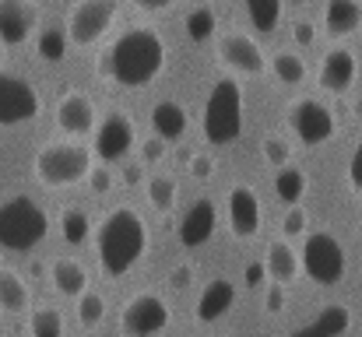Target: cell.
<instances>
[{"label": "cell", "instance_id": "d4e9b609", "mask_svg": "<svg viewBox=\"0 0 362 337\" xmlns=\"http://www.w3.org/2000/svg\"><path fill=\"white\" fill-rule=\"evenodd\" d=\"M267 71L274 74V81L278 85H303L306 81V60L299 57V53H292V49H281V53H274L271 60H267Z\"/></svg>", "mask_w": 362, "mask_h": 337}, {"label": "cell", "instance_id": "9c48e42d", "mask_svg": "<svg viewBox=\"0 0 362 337\" xmlns=\"http://www.w3.org/2000/svg\"><path fill=\"white\" fill-rule=\"evenodd\" d=\"M285 119H288V130H292L303 144H310V148L331 141L334 130H338L334 112L327 110L320 99H296V102H288Z\"/></svg>", "mask_w": 362, "mask_h": 337}, {"label": "cell", "instance_id": "4fadbf2b", "mask_svg": "<svg viewBox=\"0 0 362 337\" xmlns=\"http://www.w3.org/2000/svg\"><path fill=\"white\" fill-rule=\"evenodd\" d=\"M218 60L236 71V74H246V78H257L267 71V57L260 49V42L246 32H229L218 39Z\"/></svg>", "mask_w": 362, "mask_h": 337}, {"label": "cell", "instance_id": "e575fe53", "mask_svg": "<svg viewBox=\"0 0 362 337\" xmlns=\"http://www.w3.org/2000/svg\"><path fill=\"white\" fill-rule=\"evenodd\" d=\"M310 228V211L303 208V204H292L288 211H285V218H281V232L288 235V239H296V235H303Z\"/></svg>", "mask_w": 362, "mask_h": 337}, {"label": "cell", "instance_id": "4dcf8cb0", "mask_svg": "<svg viewBox=\"0 0 362 337\" xmlns=\"http://www.w3.org/2000/svg\"><path fill=\"white\" fill-rule=\"evenodd\" d=\"M67 46H71V39H67L64 28H42L39 39H35V53H39L46 64H60V60L67 57Z\"/></svg>", "mask_w": 362, "mask_h": 337}, {"label": "cell", "instance_id": "1f68e13d", "mask_svg": "<svg viewBox=\"0 0 362 337\" xmlns=\"http://www.w3.org/2000/svg\"><path fill=\"white\" fill-rule=\"evenodd\" d=\"M28 334L32 337H64V317H60V309H53V306L32 309V317H28Z\"/></svg>", "mask_w": 362, "mask_h": 337}, {"label": "cell", "instance_id": "5bb4252c", "mask_svg": "<svg viewBox=\"0 0 362 337\" xmlns=\"http://www.w3.org/2000/svg\"><path fill=\"white\" fill-rule=\"evenodd\" d=\"M356 74H359V60L349 46H334L324 53L320 60V71H317V81L324 92L331 95H345L352 85H356Z\"/></svg>", "mask_w": 362, "mask_h": 337}, {"label": "cell", "instance_id": "7dc6e473", "mask_svg": "<svg viewBox=\"0 0 362 337\" xmlns=\"http://www.w3.org/2000/svg\"><path fill=\"white\" fill-rule=\"evenodd\" d=\"M4 53H7V46H4V42H0V64H4Z\"/></svg>", "mask_w": 362, "mask_h": 337}, {"label": "cell", "instance_id": "603a6c76", "mask_svg": "<svg viewBox=\"0 0 362 337\" xmlns=\"http://www.w3.org/2000/svg\"><path fill=\"white\" fill-rule=\"evenodd\" d=\"M49 278H53V288H57L60 295H67V299H78V295L88 292V271H85V264H78L74 256L53 260Z\"/></svg>", "mask_w": 362, "mask_h": 337}, {"label": "cell", "instance_id": "f1b7e54d", "mask_svg": "<svg viewBox=\"0 0 362 337\" xmlns=\"http://www.w3.org/2000/svg\"><path fill=\"white\" fill-rule=\"evenodd\" d=\"M176 194H180L176 176L158 172V176H151V179H148V201H151V208H155V211L169 215V211H173V204H176Z\"/></svg>", "mask_w": 362, "mask_h": 337}, {"label": "cell", "instance_id": "d590c367", "mask_svg": "<svg viewBox=\"0 0 362 337\" xmlns=\"http://www.w3.org/2000/svg\"><path fill=\"white\" fill-rule=\"evenodd\" d=\"M137 155H141V165H158L165 158V141L151 134V137L137 141Z\"/></svg>", "mask_w": 362, "mask_h": 337}, {"label": "cell", "instance_id": "8d00e7d4", "mask_svg": "<svg viewBox=\"0 0 362 337\" xmlns=\"http://www.w3.org/2000/svg\"><path fill=\"white\" fill-rule=\"evenodd\" d=\"M85 179H88V187H92L95 197H106L113 190V169H106V165H92V172Z\"/></svg>", "mask_w": 362, "mask_h": 337}, {"label": "cell", "instance_id": "e0dca14e", "mask_svg": "<svg viewBox=\"0 0 362 337\" xmlns=\"http://www.w3.org/2000/svg\"><path fill=\"white\" fill-rule=\"evenodd\" d=\"M215 225H218L215 204L211 201H194L187 208V215L180 218V225H176V235H180V242L187 249H197V246H204L215 235Z\"/></svg>", "mask_w": 362, "mask_h": 337}, {"label": "cell", "instance_id": "f35d334b", "mask_svg": "<svg viewBox=\"0 0 362 337\" xmlns=\"http://www.w3.org/2000/svg\"><path fill=\"white\" fill-rule=\"evenodd\" d=\"M292 39H296L303 49L313 46V42H317V25H313V21H296V25H292Z\"/></svg>", "mask_w": 362, "mask_h": 337}, {"label": "cell", "instance_id": "ab89813d", "mask_svg": "<svg viewBox=\"0 0 362 337\" xmlns=\"http://www.w3.org/2000/svg\"><path fill=\"white\" fill-rule=\"evenodd\" d=\"M211 172H215L211 155H190V176L194 179H211Z\"/></svg>", "mask_w": 362, "mask_h": 337}, {"label": "cell", "instance_id": "ba28073f", "mask_svg": "<svg viewBox=\"0 0 362 337\" xmlns=\"http://www.w3.org/2000/svg\"><path fill=\"white\" fill-rule=\"evenodd\" d=\"M169 320H173V309L155 292H141V295L127 299V306L120 309L123 337H155L169 327Z\"/></svg>", "mask_w": 362, "mask_h": 337}, {"label": "cell", "instance_id": "8992f818", "mask_svg": "<svg viewBox=\"0 0 362 337\" xmlns=\"http://www.w3.org/2000/svg\"><path fill=\"white\" fill-rule=\"evenodd\" d=\"M299 264H303V274L313 285H324L327 288V285H338L345 278L349 256H345V246L338 242V235H331V232H310L303 239Z\"/></svg>", "mask_w": 362, "mask_h": 337}, {"label": "cell", "instance_id": "ee69618b", "mask_svg": "<svg viewBox=\"0 0 362 337\" xmlns=\"http://www.w3.org/2000/svg\"><path fill=\"white\" fill-rule=\"evenodd\" d=\"M134 4H137L141 11H151V14H155V11H169L176 0H134Z\"/></svg>", "mask_w": 362, "mask_h": 337}, {"label": "cell", "instance_id": "52a82bcc", "mask_svg": "<svg viewBox=\"0 0 362 337\" xmlns=\"http://www.w3.org/2000/svg\"><path fill=\"white\" fill-rule=\"evenodd\" d=\"M117 0H78L67 14V39L74 46H95L117 21Z\"/></svg>", "mask_w": 362, "mask_h": 337}, {"label": "cell", "instance_id": "2e32d148", "mask_svg": "<svg viewBox=\"0 0 362 337\" xmlns=\"http://www.w3.org/2000/svg\"><path fill=\"white\" fill-rule=\"evenodd\" d=\"M39 11L32 0H0V42L4 46H25L35 32Z\"/></svg>", "mask_w": 362, "mask_h": 337}, {"label": "cell", "instance_id": "30bf717a", "mask_svg": "<svg viewBox=\"0 0 362 337\" xmlns=\"http://www.w3.org/2000/svg\"><path fill=\"white\" fill-rule=\"evenodd\" d=\"M42 110V99L35 92V85H28L18 74L0 71V126H21L32 123Z\"/></svg>", "mask_w": 362, "mask_h": 337}, {"label": "cell", "instance_id": "5b68a950", "mask_svg": "<svg viewBox=\"0 0 362 337\" xmlns=\"http://www.w3.org/2000/svg\"><path fill=\"white\" fill-rule=\"evenodd\" d=\"M49 235V218L32 197H11L0 204V249L28 253Z\"/></svg>", "mask_w": 362, "mask_h": 337}, {"label": "cell", "instance_id": "484cf974", "mask_svg": "<svg viewBox=\"0 0 362 337\" xmlns=\"http://www.w3.org/2000/svg\"><path fill=\"white\" fill-rule=\"evenodd\" d=\"M306 190H310V179H306L303 169H296V165H281V169L274 172V197L285 201L288 208L299 204V201L306 197Z\"/></svg>", "mask_w": 362, "mask_h": 337}, {"label": "cell", "instance_id": "74e56055", "mask_svg": "<svg viewBox=\"0 0 362 337\" xmlns=\"http://www.w3.org/2000/svg\"><path fill=\"white\" fill-rule=\"evenodd\" d=\"M264 309L271 313V317H278L281 309H285V285H267V292H264Z\"/></svg>", "mask_w": 362, "mask_h": 337}, {"label": "cell", "instance_id": "7c38bea8", "mask_svg": "<svg viewBox=\"0 0 362 337\" xmlns=\"http://www.w3.org/2000/svg\"><path fill=\"white\" fill-rule=\"evenodd\" d=\"M226 222H229V232L236 239H253L260 232L264 208H260V197H257L253 187H246V183L229 187V194H226Z\"/></svg>", "mask_w": 362, "mask_h": 337}, {"label": "cell", "instance_id": "8fae6325", "mask_svg": "<svg viewBox=\"0 0 362 337\" xmlns=\"http://www.w3.org/2000/svg\"><path fill=\"white\" fill-rule=\"evenodd\" d=\"M134 144H137V130L123 112H106V119H99L92 130V155H99L103 162L127 158Z\"/></svg>", "mask_w": 362, "mask_h": 337}, {"label": "cell", "instance_id": "3957f363", "mask_svg": "<svg viewBox=\"0 0 362 337\" xmlns=\"http://www.w3.org/2000/svg\"><path fill=\"white\" fill-rule=\"evenodd\" d=\"M201 130L208 144H233L243 134V88L233 78H218L204 99V112H201Z\"/></svg>", "mask_w": 362, "mask_h": 337}, {"label": "cell", "instance_id": "60d3db41", "mask_svg": "<svg viewBox=\"0 0 362 337\" xmlns=\"http://www.w3.org/2000/svg\"><path fill=\"white\" fill-rule=\"evenodd\" d=\"M349 183H352L356 194H362V141L356 144V151L349 158Z\"/></svg>", "mask_w": 362, "mask_h": 337}, {"label": "cell", "instance_id": "ac0fdd59", "mask_svg": "<svg viewBox=\"0 0 362 337\" xmlns=\"http://www.w3.org/2000/svg\"><path fill=\"white\" fill-rule=\"evenodd\" d=\"M233 306H236V285L229 278H215L197 295V309L194 313H197V324H218Z\"/></svg>", "mask_w": 362, "mask_h": 337}, {"label": "cell", "instance_id": "44dd1931", "mask_svg": "<svg viewBox=\"0 0 362 337\" xmlns=\"http://www.w3.org/2000/svg\"><path fill=\"white\" fill-rule=\"evenodd\" d=\"M349 327H352V313H349V306L331 302V306H324L310 324L296 327L288 337H345Z\"/></svg>", "mask_w": 362, "mask_h": 337}, {"label": "cell", "instance_id": "b9f144b4", "mask_svg": "<svg viewBox=\"0 0 362 337\" xmlns=\"http://www.w3.org/2000/svg\"><path fill=\"white\" fill-rule=\"evenodd\" d=\"M264 281H267L264 260H253V264H246V285H250V288H260Z\"/></svg>", "mask_w": 362, "mask_h": 337}, {"label": "cell", "instance_id": "bcb514c9", "mask_svg": "<svg viewBox=\"0 0 362 337\" xmlns=\"http://www.w3.org/2000/svg\"><path fill=\"white\" fill-rule=\"evenodd\" d=\"M352 112H356V116L362 119V99H356V106H352Z\"/></svg>", "mask_w": 362, "mask_h": 337}, {"label": "cell", "instance_id": "6da1fadb", "mask_svg": "<svg viewBox=\"0 0 362 337\" xmlns=\"http://www.w3.org/2000/svg\"><path fill=\"white\" fill-rule=\"evenodd\" d=\"M165 67V42L155 28L134 25L120 32L103 53H99V78L120 85V88H144L151 85Z\"/></svg>", "mask_w": 362, "mask_h": 337}, {"label": "cell", "instance_id": "83f0119b", "mask_svg": "<svg viewBox=\"0 0 362 337\" xmlns=\"http://www.w3.org/2000/svg\"><path fill=\"white\" fill-rule=\"evenodd\" d=\"M215 32H218L215 11H211L208 4L190 7V14H187V39H190V42H208V39H215Z\"/></svg>", "mask_w": 362, "mask_h": 337}, {"label": "cell", "instance_id": "f6af8a7d", "mask_svg": "<svg viewBox=\"0 0 362 337\" xmlns=\"http://www.w3.org/2000/svg\"><path fill=\"white\" fill-rule=\"evenodd\" d=\"M141 176H144V172H141V165H127V169H123V183H127V187H137V183H141Z\"/></svg>", "mask_w": 362, "mask_h": 337}, {"label": "cell", "instance_id": "4316f807", "mask_svg": "<svg viewBox=\"0 0 362 337\" xmlns=\"http://www.w3.org/2000/svg\"><path fill=\"white\" fill-rule=\"evenodd\" d=\"M60 235H64L67 246H81V242H88V235H92L88 215H85L81 208H64V211H60Z\"/></svg>", "mask_w": 362, "mask_h": 337}, {"label": "cell", "instance_id": "836d02e7", "mask_svg": "<svg viewBox=\"0 0 362 337\" xmlns=\"http://www.w3.org/2000/svg\"><path fill=\"white\" fill-rule=\"evenodd\" d=\"M260 155H264V162H267V165L281 169V165H288V162H292V144H288L285 137L271 134V137H264V144H260Z\"/></svg>", "mask_w": 362, "mask_h": 337}, {"label": "cell", "instance_id": "d6a6232c", "mask_svg": "<svg viewBox=\"0 0 362 337\" xmlns=\"http://www.w3.org/2000/svg\"><path fill=\"white\" fill-rule=\"evenodd\" d=\"M78 320H81V327H99L106 320V295H99L92 288L85 295H78Z\"/></svg>", "mask_w": 362, "mask_h": 337}, {"label": "cell", "instance_id": "7bdbcfd3", "mask_svg": "<svg viewBox=\"0 0 362 337\" xmlns=\"http://www.w3.org/2000/svg\"><path fill=\"white\" fill-rule=\"evenodd\" d=\"M190 281H194V267H190V264L173 267V274H169V285H173V288H187Z\"/></svg>", "mask_w": 362, "mask_h": 337}, {"label": "cell", "instance_id": "d6986e66", "mask_svg": "<svg viewBox=\"0 0 362 337\" xmlns=\"http://www.w3.org/2000/svg\"><path fill=\"white\" fill-rule=\"evenodd\" d=\"M264 271H267V281H274V285H292L303 274L299 253L292 249L288 239L267 242V249H264Z\"/></svg>", "mask_w": 362, "mask_h": 337}, {"label": "cell", "instance_id": "7402d4cb", "mask_svg": "<svg viewBox=\"0 0 362 337\" xmlns=\"http://www.w3.org/2000/svg\"><path fill=\"white\" fill-rule=\"evenodd\" d=\"M187 126H190V112L183 110L180 102L162 99V102L151 106V134L162 137L165 144H169V141H180V137L187 134Z\"/></svg>", "mask_w": 362, "mask_h": 337}, {"label": "cell", "instance_id": "9a60e30c", "mask_svg": "<svg viewBox=\"0 0 362 337\" xmlns=\"http://www.w3.org/2000/svg\"><path fill=\"white\" fill-rule=\"evenodd\" d=\"M95 106H92V99L85 95V92H78V88H71V92H64L60 95V102H57V130L60 134H67V137H85V134H92L95 130Z\"/></svg>", "mask_w": 362, "mask_h": 337}, {"label": "cell", "instance_id": "277c9868", "mask_svg": "<svg viewBox=\"0 0 362 337\" xmlns=\"http://www.w3.org/2000/svg\"><path fill=\"white\" fill-rule=\"evenodd\" d=\"M92 165H95L92 148L67 141V144H46V148H39V155H35V162H32V172H35V179H39L42 187L64 190V187L81 183V179L92 172Z\"/></svg>", "mask_w": 362, "mask_h": 337}, {"label": "cell", "instance_id": "f546056e", "mask_svg": "<svg viewBox=\"0 0 362 337\" xmlns=\"http://www.w3.org/2000/svg\"><path fill=\"white\" fill-rule=\"evenodd\" d=\"M246 18L257 32H274L281 21V0H246Z\"/></svg>", "mask_w": 362, "mask_h": 337}, {"label": "cell", "instance_id": "ffe728a7", "mask_svg": "<svg viewBox=\"0 0 362 337\" xmlns=\"http://www.w3.org/2000/svg\"><path fill=\"white\" fill-rule=\"evenodd\" d=\"M362 28V0H327L324 4V32L331 39H349Z\"/></svg>", "mask_w": 362, "mask_h": 337}, {"label": "cell", "instance_id": "cb8c5ba5", "mask_svg": "<svg viewBox=\"0 0 362 337\" xmlns=\"http://www.w3.org/2000/svg\"><path fill=\"white\" fill-rule=\"evenodd\" d=\"M32 306V295H28V285L21 281V274L0 267V309L4 313H28Z\"/></svg>", "mask_w": 362, "mask_h": 337}, {"label": "cell", "instance_id": "7a4b0ae2", "mask_svg": "<svg viewBox=\"0 0 362 337\" xmlns=\"http://www.w3.org/2000/svg\"><path fill=\"white\" fill-rule=\"evenodd\" d=\"M95 253L110 278H123L127 271H134L148 253V225L141 211H134L130 204L113 208L95 232Z\"/></svg>", "mask_w": 362, "mask_h": 337}]
</instances>
